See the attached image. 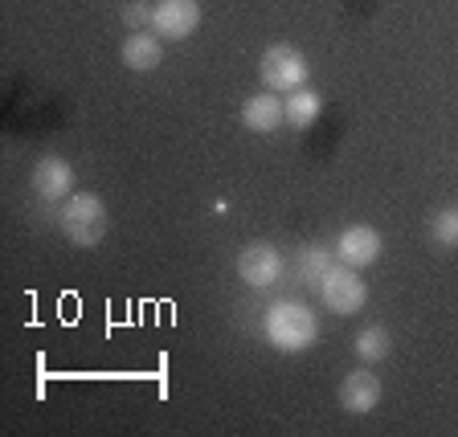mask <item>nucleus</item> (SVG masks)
<instances>
[{"mask_svg":"<svg viewBox=\"0 0 458 437\" xmlns=\"http://www.w3.org/2000/svg\"><path fill=\"white\" fill-rule=\"evenodd\" d=\"M262 327H267V340L275 343L278 352H307L315 343V335H319L315 311L307 303H299V298H278L267 311Z\"/></svg>","mask_w":458,"mask_h":437,"instance_id":"f257e3e1","label":"nucleus"},{"mask_svg":"<svg viewBox=\"0 0 458 437\" xmlns=\"http://www.w3.org/2000/svg\"><path fill=\"white\" fill-rule=\"evenodd\" d=\"M106 225H111V217H106L103 197H95V192H74L70 197L66 213H62V229H66V238L74 246L95 249L106 238Z\"/></svg>","mask_w":458,"mask_h":437,"instance_id":"f03ea898","label":"nucleus"},{"mask_svg":"<svg viewBox=\"0 0 458 437\" xmlns=\"http://www.w3.org/2000/svg\"><path fill=\"white\" fill-rule=\"evenodd\" d=\"M319 295H324V303L332 307V315H356L364 303H369V286H364V278L356 274V266H344L340 257H335L332 270H327L324 282H319Z\"/></svg>","mask_w":458,"mask_h":437,"instance_id":"7ed1b4c3","label":"nucleus"},{"mask_svg":"<svg viewBox=\"0 0 458 437\" xmlns=\"http://www.w3.org/2000/svg\"><path fill=\"white\" fill-rule=\"evenodd\" d=\"M258 74H262L267 90H275V95H291V90H299V86L307 82V57L299 54L295 46H270L267 54H262Z\"/></svg>","mask_w":458,"mask_h":437,"instance_id":"20e7f679","label":"nucleus"},{"mask_svg":"<svg viewBox=\"0 0 458 437\" xmlns=\"http://www.w3.org/2000/svg\"><path fill=\"white\" fill-rule=\"evenodd\" d=\"M200 25V0H156L152 9V33L164 41H184Z\"/></svg>","mask_w":458,"mask_h":437,"instance_id":"39448f33","label":"nucleus"},{"mask_svg":"<svg viewBox=\"0 0 458 437\" xmlns=\"http://www.w3.org/2000/svg\"><path fill=\"white\" fill-rule=\"evenodd\" d=\"M238 274H242V282L246 286H275L278 282V274H283V254H278L270 241H250L246 249L238 254Z\"/></svg>","mask_w":458,"mask_h":437,"instance_id":"423d86ee","label":"nucleus"},{"mask_svg":"<svg viewBox=\"0 0 458 437\" xmlns=\"http://www.w3.org/2000/svg\"><path fill=\"white\" fill-rule=\"evenodd\" d=\"M381 233L372 225H348L340 233V241H335V257H340L344 266H356V270H364V266H372L377 257H381Z\"/></svg>","mask_w":458,"mask_h":437,"instance_id":"0eeeda50","label":"nucleus"},{"mask_svg":"<svg viewBox=\"0 0 458 437\" xmlns=\"http://www.w3.org/2000/svg\"><path fill=\"white\" fill-rule=\"evenodd\" d=\"M340 405H344L348 413H356V417L372 413L377 405H381V381H377L369 368L348 372V376L340 381Z\"/></svg>","mask_w":458,"mask_h":437,"instance_id":"6e6552de","label":"nucleus"},{"mask_svg":"<svg viewBox=\"0 0 458 437\" xmlns=\"http://www.w3.org/2000/svg\"><path fill=\"white\" fill-rule=\"evenodd\" d=\"M74 181H78L74 168H70V160H62V155H41L38 168H33V192H38L41 200L70 197Z\"/></svg>","mask_w":458,"mask_h":437,"instance_id":"1a4fd4ad","label":"nucleus"},{"mask_svg":"<svg viewBox=\"0 0 458 437\" xmlns=\"http://www.w3.org/2000/svg\"><path fill=\"white\" fill-rule=\"evenodd\" d=\"M283 119H286V111H283V98H275V90H262V95L242 103V127H246V131L267 135V131H275Z\"/></svg>","mask_w":458,"mask_h":437,"instance_id":"9d476101","label":"nucleus"},{"mask_svg":"<svg viewBox=\"0 0 458 437\" xmlns=\"http://www.w3.org/2000/svg\"><path fill=\"white\" fill-rule=\"evenodd\" d=\"M160 57H164V38L160 33H143V29L127 33V41H123V66L127 70L148 74V70L160 66Z\"/></svg>","mask_w":458,"mask_h":437,"instance_id":"9b49d317","label":"nucleus"},{"mask_svg":"<svg viewBox=\"0 0 458 437\" xmlns=\"http://www.w3.org/2000/svg\"><path fill=\"white\" fill-rule=\"evenodd\" d=\"M283 111L291 127H311L319 119V111H324V98L307 90V86H299V90H291V98H283Z\"/></svg>","mask_w":458,"mask_h":437,"instance_id":"f8f14e48","label":"nucleus"},{"mask_svg":"<svg viewBox=\"0 0 458 437\" xmlns=\"http://www.w3.org/2000/svg\"><path fill=\"white\" fill-rule=\"evenodd\" d=\"M327 270H332V249L327 246H303L299 249V282L303 286L319 290V282H324Z\"/></svg>","mask_w":458,"mask_h":437,"instance_id":"ddd939ff","label":"nucleus"},{"mask_svg":"<svg viewBox=\"0 0 458 437\" xmlns=\"http://www.w3.org/2000/svg\"><path fill=\"white\" fill-rule=\"evenodd\" d=\"M389 348H393V340H389V332H385V327H364V332L356 335V356H360L364 364L385 360V356H389Z\"/></svg>","mask_w":458,"mask_h":437,"instance_id":"4468645a","label":"nucleus"},{"mask_svg":"<svg viewBox=\"0 0 458 437\" xmlns=\"http://www.w3.org/2000/svg\"><path fill=\"white\" fill-rule=\"evenodd\" d=\"M429 238L438 246H458V209H442L438 217L429 221Z\"/></svg>","mask_w":458,"mask_h":437,"instance_id":"2eb2a0df","label":"nucleus"},{"mask_svg":"<svg viewBox=\"0 0 458 437\" xmlns=\"http://www.w3.org/2000/svg\"><path fill=\"white\" fill-rule=\"evenodd\" d=\"M123 21H127V29H140V25H152V9H148V4H143V0H131V4H127L123 9Z\"/></svg>","mask_w":458,"mask_h":437,"instance_id":"dca6fc26","label":"nucleus"}]
</instances>
